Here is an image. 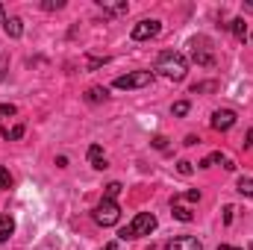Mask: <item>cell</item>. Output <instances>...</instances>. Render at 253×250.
<instances>
[{
	"label": "cell",
	"instance_id": "ffe728a7",
	"mask_svg": "<svg viewBox=\"0 0 253 250\" xmlns=\"http://www.w3.org/2000/svg\"><path fill=\"white\" fill-rule=\"evenodd\" d=\"M3 135H6V138H12V141H15V138H21V135H24V124H18L12 132H9V129H3Z\"/></svg>",
	"mask_w": 253,
	"mask_h": 250
},
{
	"label": "cell",
	"instance_id": "ba28073f",
	"mask_svg": "<svg viewBox=\"0 0 253 250\" xmlns=\"http://www.w3.org/2000/svg\"><path fill=\"white\" fill-rule=\"evenodd\" d=\"M88 162H91L97 171L106 168V156H103V147H100V144H91V147H88Z\"/></svg>",
	"mask_w": 253,
	"mask_h": 250
},
{
	"label": "cell",
	"instance_id": "9a60e30c",
	"mask_svg": "<svg viewBox=\"0 0 253 250\" xmlns=\"http://www.w3.org/2000/svg\"><path fill=\"white\" fill-rule=\"evenodd\" d=\"M230 30H233L236 39H245V36H248V24H245V18H236V21L230 24Z\"/></svg>",
	"mask_w": 253,
	"mask_h": 250
},
{
	"label": "cell",
	"instance_id": "e0dca14e",
	"mask_svg": "<svg viewBox=\"0 0 253 250\" xmlns=\"http://www.w3.org/2000/svg\"><path fill=\"white\" fill-rule=\"evenodd\" d=\"M118 194H121V183H109V186H106V194H103V197H106V200H115Z\"/></svg>",
	"mask_w": 253,
	"mask_h": 250
},
{
	"label": "cell",
	"instance_id": "83f0119b",
	"mask_svg": "<svg viewBox=\"0 0 253 250\" xmlns=\"http://www.w3.org/2000/svg\"><path fill=\"white\" fill-rule=\"evenodd\" d=\"M245 147H253V129H248V135H245Z\"/></svg>",
	"mask_w": 253,
	"mask_h": 250
},
{
	"label": "cell",
	"instance_id": "5b68a950",
	"mask_svg": "<svg viewBox=\"0 0 253 250\" xmlns=\"http://www.w3.org/2000/svg\"><path fill=\"white\" fill-rule=\"evenodd\" d=\"M159 30H162V24H159V21H138V24L132 27V39H135V42L156 39V36H159Z\"/></svg>",
	"mask_w": 253,
	"mask_h": 250
},
{
	"label": "cell",
	"instance_id": "44dd1931",
	"mask_svg": "<svg viewBox=\"0 0 253 250\" xmlns=\"http://www.w3.org/2000/svg\"><path fill=\"white\" fill-rule=\"evenodd\" d=\"M177 200H191V203H197V200H200V191H197V188H191V191H186V194H180Z\"/></svg>",
	"mask_w": 253,
	"mask_h": 250
},
{
	"label": "cell",
	"instance_id": "30bf717a",
	"mask_svg": "<svg viewBox=\"0 0 253 250\" xmlns=\"http://www.w3.org/2000/svg\"><path fill=\"white\" fill-rule=\"evenodd\" d=\"M12 233H15V221H12V215H0V242H9Z\"/></svg>",
	"mask_w": 253,
	"mask_h": 250
},
{
	"label": "cell",
	"instance_id": "7c38bea8",
	"mask_svg": "<svg viewBox=\"0 0 253 250\" xmlns=\"http://www.w3.org/2000/svg\"><path fill=\"white\" fill-rule=\"evenodd\" d=\"M171 209H174V212H171V215H174V218H177V221H186V224H189L191 218H194V215H191V209H186V206H183V203H180V200H174V203H171Z\"/></svg>",
	"mask_w": 253,
	"mask_h": 250
},
{
	"label": "cell",
	"instance_id": "5bb4252c",
	"mask_svg": "<svg viewBox=\"0 0 253 250\" xmlns=\"http://www.w3.org/2000/svg\"><path fill=\"white\" fill-rule=\"evenodd\" d=\"M100 9H103L106 15H124L129 6H126V3H103V0H100Z\"/></svg>",
	"mask_w": 253,
	"mask_h": 250
},
{
	"label": "cell",
	"instance_id": "52a82bcc",
	"mask_svg": "<svg viewBox=\"0 0 253 250\" xmlns=\"http://www.w3.org/2000/svg\"><path fill=\"white\" fill-rule=\"evenodd\" d=\"M165 250H203V245H200L194 236H177V239L168 242V248Z\"/></svg>",
	"mask_w": 253,
	"mask_h": 250
},
{
	"label": "cell",
	"instance_id": "2e32d148",
	"mask_svg": "<svg viewBox=\"0 0 253 250\" xmlns=\"http://www.w3.org/2000/svg\"><path fill=\"white\" fill-rule=\"evenodd\" d=\"M236 188H239V194H245V197H253V177H242Z\"/></svg>",
	"mask_w": 253,
	"mask_h": 250
},
{
	"label": "cell",
	"instance_id": "7a4b0ae2",
	"mask_svg": "<svg viewBox=\"0 0 253 250\" xmlns=\"http://www.w3.org/2000/svg\"><path fill=\"white\" fill-rule=\"evenodd\" d=\"M153 230H156V218H153L150 212H138L124 230L118 233V239H124V242H129V239H141V236H150Z\"/></svg>",
	"mask_w": 253,
	"mask_h": 250
},
{
	"label": "cell",
	"instance_id": "4316f807",
	"mask_svg": "<svg viewBox=\"0 0 253 250\" xmlns=\"http://www.w3.org/2000/svg\"><path fill=\"white\" fill-rule=\"evenodd\" d=\"M233 212H236L233 206H224V224H233Z\"/></svg>",
	"mask_w": 253,
	"mask_h": 250
},
{
	"label": "cell",
	"instance_id": "ac0fdd59",
	"mask_svg": "<svg viewBox=\"0 0 253 250\" xmlns=\"http://www.w3.org/2000/svg\"><path fill=\"white\" fill-rule=\"evenodd\" d=\"M215 162H224V156H221V153H212V156H206V159L200 162V168H212Z\"/></svg>",
	"mask_w": 253,
	"mask_h": 250
},
{
	"label": "cell",
	"instance_id": "6da1fadb",
	"mask_svg": "<svg viewBox=\"0 0 253 250\" xmlns=\"http://www.w3.org/2000/svg\"><path fill=\"white\" fill-rule=\"evenodd\" d=\"M156 71H159L162 77H168V80H183L186 71H189V62H186L183 53L165 50V53H159V59H156Z\"/></svg>",
	"mask_w": 253,
	"mask_h": 250
},
{
	"label": "cell",
	"instance_id": "d6986e66",
	"mask_svg": "<svg viewBox=\"0 0 253 250\" xmlns=\"http://www.w3.org/2000/svg\"><path fill=\"white\" fill-rule=\"evenodd\" d=\"M0 188H12V174L6 168H0Z\"/></svg>",
	"mask_w": 253,
	"mask_h": 250
},
{
	"label": "cell",
	"instance_id": "f1b7e54d",
	"mask_svg": "<svg viewBox=\"0 0 253 250\" xmlns=\"http://www.w3.org/2000/svg\"><path fill=\"white\" fill-rule=\"evenodd\" d=\"M103 250H118V242H109V245H106Z\"/></svg>",
	"mask_w": 253,
	"mask_h": 250
},
{
	"label": "cell",
	"instance_id": "4dcf8cb0",
	"mask_svg": "<svg viewBox=\"0 0 253 250\" xmlns=\"http://www.w3.org/2000/svg\"><path fill=\"white\" fill-rule=\"evenodd\" d=\"M218 250H233V248H227V245H221V248H218Z\"/></svg>",
	"mask_w": 253,
	"mask_h": 250
},
{
	"label": "cell",
	"instance_id": "8992f818",
	"mask_svg": "<svg viewBox=\"0 0 253 250\" xmlns=\"http://www.w3.org/2000/svg\"><path fill=\"white\" fill-rule=\"evenodd\" d=\"M233 124H236V112H233V109H218V112L212 115V126H215L218 132H227Z\"/></svg>",
	"mask_w": 253,
	"mask_h": 250
},
{
	"label": "cell",
	"instance_id": "f546056e",
	"mask_svg": "<svg viewBox=\"0 0 253 250\" xmlns=\"http://www.w3.org/2000/svg\"><path fill=\"white\" fill-rule=\"evenodd\" d=\"M0 24H6V15H3V6H0Z\"/></svg>",
	"mask_w": 253,
	"mask_h": 250
},
{
	"label": "cell",
	"instance_id": "484cf974",
	"mask_svg": "<svg viewBox=\"0 0 253 250\" xmlns=\"http://www.w3.org/2000/svg\"><path fill=\"white\" fill-rule=\"evenodd\" d=\"M165 144H168L165 135H156V138H153V147H156V150H165Z\"/></svg>",
	"mask_w": 253,
	"mask_h": 250
},
{
	"label": "cell",
	"instance_id": "9c48e42d",
	"mask_svg": "<svg viewBox=\"0 0 253 250\" xmlns=\"http://www.w3.org/2000/svg\"><path fill=\"white\" fill-rule=\"evenodd\" d=\"M3 30H6V36H12V39H21V36H24V24H21V18H6Z\"/></svg>",
	"mask_w": 253,
	"mask_h": 250
},
{
	"label": "cell",
	"instance_id": "7402d4cb",
	"mask_svg": "<svg viewBox=\"0 0 253 250\" xmlns=\"http://www.w3.org/2000/svg\"><path fill=\"white\" fill-rule=\"evenodd\" d=\"M15 115V106L12 103H0V118H12Z\"/></svg>",
	"mask_w": 253,
	"mask_h": 250
},
{
	"label": "cell",
	"instance_id": "cb8c5ba5",
	"mask_svg": "<svg viewBox=\"0 0 253 250\" xmlns=\"http://www.w3.org/2000/svg\"><path fill=\"white\" fill-rule=\"evenodd\" d=\"M177 171H180L183 177H189V174H191V162H186V159H183V162H177Z\"/></svg>",
	"mask_w": 253,
	"mask_h": 250
},
{
	"label": "cell",
	"instance_id": "4fadbf2b",
	"mask_svg": "<svg viewBox=\"0 0 253 250\" xmlns=\"http://www.w3.org/2000/svg\"><path fill=\"white\" fill-rule=\"evenodd\" d=\"M106 94H109L106 88H100V85H91V88L85 91V100H88V103H100V100H106Z\"/></svg>",
	"mask_w": 253,
	"mask_h": 250
},
{
	"label": "cell",
	"instance_id": "277c9868",
	"mask_svg": "<svg viewBox=\"0 0 253 250\" xmlns=\"http://www.w3.org/2000/svg\"><path fill=\"white\" fill-rule=\"evenodd\" d=\"M153 83V74L150 71H132L115 80V88H141V85H150Z\"/></svg>",
	"mask_w": 253,
	"mask_h": 250
},
{
	"label": "cell",
	"instance_id": "d4e9b609",
	"mask_svg": "<svg viewBox=\"0 0 253 250\" xmlns=\"http://www.w3.org/2000/svg\"><path fill=\"white\" fill-rule=\"evenodd\" d=\"M186 112H189V103H186V100L174 103V115H186Z\"/></svg>",
	"mask_w": 253,
	"mask_h": 250
},
{
	"label": "cell",
	"instance_id": "8fae6325",
	"mask_svg": "<svg viewBox=\"0 0 253 250\" xmlns=\"http://www.w3.org/2000/svg\"><path fill=\"white\" fill-rule=\"evenodd\" d=\"M191 59H194L197 65H203V68H209V65L215 62V56H212V53H209L206 47H194V53H191Z\"/></svg>",
	"mask_w": 253,
	"mask_h": 250
},
{
	"label": "cell",
	"instance_id": "603a6c76",
	"mask_svg": "<svg viewBox=\"0 0 253 250\" xmlns=\"http://www.w3.org/2000/svg\"><path fill=\"white\" fill-rule=\"evenodd\" d=\"M65 3L62 0H44V3H42V9H47V12H53V9H62Z\"/></svg>",
	"mask_w": 253,
	"mask_h": 250
},
{
	"label": "cell",
	"instance_id": "3957f363",
	"mask_svg": "<svg viewBox=\"0 0 253 250\" xmlns=\"http://www.w3.org/2000/svg\"><path fill=\"white\" fill-rule=\"evenodd\" d=\"M118 218H121V206L115 203V200H100L97 203V209H94V221L100 224V227H112V224H118Z\"/></svg>",
	"mask_w": 253,
	"mask_h": 250
}]
</instances>
